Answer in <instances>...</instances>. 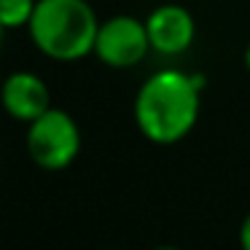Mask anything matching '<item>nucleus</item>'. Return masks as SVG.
I'll use <instances>...</instances> for the list:
<instances>
[{
    "label": "nucleus",
    "mask_w": 250,
    "mask_h": 250,
    "mask_svg": "<svg viewBox=\"0 0 250 250\" xmlns=\"http://www.w3.org/2000/svg\"><path fill=\"white\" fill-rule=\"evenodd\" d=\"M146 30L151 38V51L162 57H180L191 49L196 38V22L191 11L178 3H164L153 8L146 19Z\"/></svg>",
    "instance_id": "39448f33"
},
{
    "label": "nucleus",
    "mask_w": 250,
    "mask_h": 250,
    "mask_svg": "<svg viewBox=\"0 0 250 250\" xmlns=\"http://www.w3.org/2000/svg\"><path fill=\"white\" fill-rule=\"evenodd\" d=\"M205 76L178 67L148 76L135 94V124L153 146H175L186 140L199 121Z\"/></svg>",
    "instance_id": "f257e3e1"
},
{
    "label": "nucleus",
    "mask_w": 250,
    "mask_h": 250,
    "mask_svg": "<svg viewBox=\"0 0 250 250\" xmlns=\"http://www.w3.org/2000/svg\"><path fill=\"white\" fill-rule=\"evenodd\" d=\"M38 0H0V22L6 30L27 27Z\"/></svg>",
    "instance_id": "0eeeda50"
},
{
    "label": "nucleus",
    "mask_w": 250,
    "mask_h": 250,
    "mask_svg": "<svg viewBox=\"0 0 250 250\" xmlns=\"http://www.w3.org/2000/svg\"><path fill=\"white\" fill-rule=\"evenodd\" d=\"M242 62H245V67H248V73H250V43L245 46V54H242Z\"/></svg>",
    "instance_id": "1a4fd4ad"
},
{
    "label": "nucleus",
    "mask_w": 250,
    "mask_h": 250,
    "mask_svg": "<svg viewBox=\"0 0 250 250\" xmlns=\"http://www.w3.org/2000/svg\"><path fill=\"white\" fill-rule=\"evenodd\" d=\"M100 19L89 0H38L27 33L51 62H81L94 54Z\"/></svg>",
    "instance_id": "f03ea898"
},
{
    "label": "nucleus",
    "mask_w": 250,
    "mask_h": 250,
    "mask_svg": "<svg viewBox=\"0 0 250 250\" xmlns=\"http://www.w3.org/2000/svg\"><path fill=\"white\" fill-rule=\"evenodd\" d=\"M27 153L41 169L62 172L81 153V129L67 110L51 105L46 113L27 124Z\"/></svg>",
    "instance_id": "7ed1b4c3"
},
{
    "label": "nucleus",
    "mask_w": 250,
    "mask_h": 250,
    "mask_svg": "<svg viewBox=\"0 0 250 250\" xmlns=\"http://www.w3.org/2000/svg\"><path fill=\"white\" fill-rule=\"evenodd\" d=\"M3 38H6V27H3V22H0V46H3Z\"/></svg>",
    "instance_id": "9d476101"
},
{
    "label": "nucleus",
    "mask_w": 250,
    "mask_h": 250,
    "mask_svg": "<svg viewBox=\"0 0 250 250\" xmlns=\"http://www.w3.org/2000/svg\"><path fill=\"white\" fill-rule=\"evenodd\" d=\"M0 105L14 121L30 124L51 108V89L33 70H14L0 83Z\"/></svg>",
    "instance_id": "423d86ee"
},
{
    "label": "nucleus",
    "mask_w": 250,
    "mask_h": 250,
    "mask_svg": "<svg viewBox=\"0 0 250 250\" xmlns=\"http://www.w3.org/2000/svg\"><path fill=\"white\" fill-rule=\"evenodd\" d=\"M239 245H242L245 250H250V212L245 215L242 226H239Z\"/></svg>",
    "instance_id": "6e6552de"
},
{
    "label": "nucleus",
    "mask_w": 250,
    "mask_h": 250,
    "mask_svg": "<svg viewBox=\"0 0 250 250\" xmlns=\"http://www.w3.org/2000/svg\"><path fill=\"white\" fill-rule=\"evenodd\" d=\"M151 51L146 22L129 14H116V17L100 22L97 41H94V57L103 65L113 70H129L140 65Z\"/></svg>",
    "instance_id": "20e7f679"
}]
</instances>
